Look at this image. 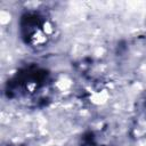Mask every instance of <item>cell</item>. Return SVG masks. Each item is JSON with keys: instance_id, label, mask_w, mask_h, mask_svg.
I'll return each instance as SVG.
<instances>
[{"instance_id": "cell-1", "label": "cell", "mask_w": 146, "mask_h": 146, "mask_svg": "<svg viewBox=\"0 0 146 146\" xmlns=\"http://www.w3.org/2000/svg\"><path fill=\"white\" fill-rule=\"evenodd\" d=\"M41 18L42 17H40L36 14H29L25 17H23L22 30L24 38L33 46L43 43L48 38L47 29H42L43 21H41Z\"/></svg>"}]
</instances>
